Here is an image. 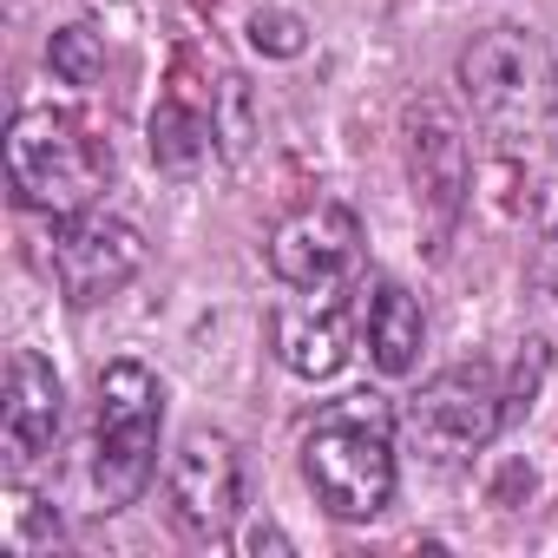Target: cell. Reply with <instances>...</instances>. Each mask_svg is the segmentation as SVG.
<instances>
[{
  "label": "cell",
  "instance_id": "cell-1",
  "mask_svg": "<svg viewBox=\"0 0 558 558\" xmlns=\"http://www.w3.org/2000/svg\"><path fill=\"white\" fill-rule=\"evenodd\" d=\"M460 99H466V112L480 119V132L499 151H525L532 138H545V125L558 112L551 47L532 27L473 34V47L460 53Z\"/></svg>",
  "mask_w": 558,
  "mask_h": 558
},
{
  "label": "cell",
  "instance_id": "cell-2",
  "mask_svg": "<svg viewBox=\"0 0 558 558\" xmlns=\"http://www.w3.org/2000/svg\"><path fill=\"white\" fill-rule=\"evenodd\" d=\"M303 473L336 519H375L395 499V408L388 395H342L303 434Z\"/></svg>",
  "mask_w": 558,
  "mask_h": 558
},
{
  "label": "cell",
  "instance_id": "cell-3",
  "mask_svg": "<svg viewBox=\"0 0 558 558\" xmlns=\"http://www.w3.org/2000/svg\"><path fill=\"white\" fill-rule=\"evenodd\" d=\"M8 178H14V197L27 210H53V217H73L86 210L106 178H112V145L93 138L73 112L60 106H27L8 132Z\"/></svg>",
  "mask_w": 558,
  "mask_h": 558
},
{
  "label": "cell",
  "instance_id": "cell-4",
  "mask_svg": "<svg viewBox=\"0 0 558 558\" xmlns=\"http://www.w3.org/2000/svg\"><path fill=\"white\" fill-rule=\"evenodd\" d=\"M158 421L165 388L145 362H112L99 375V421H93V493L106 512L132 506L158 473Z\"/></svg>",
  "mask_w": 558,
  "mask_h": 558
},
{
  "label": "cell",
  "instance_id": "cell-5",
  "mask_svg": "<svg viewBox=\"0 0 558 558\" xmlns=\"http://www.w3.org/2000/svg\"><path fill=\"white\" fill-rule=\"evenodd\" d=\"M401 138H408V184H414L421 223H427V236H434V250H440V236L460 223L466 184H473L466 125L453 119L447 99H414L408 119H401Z\"/></svg>",
  "mask_w": 558,
  "mask_h": 558
},
{
  "label": "cell",
  "instance_id": "cell-6",
  "mask_svg": "<svg viewBox=\"0 0 558 558\" xmlns=\"http://www.w3.org/2000/svg\"><path fill=\"white\" fill-rule=\"evenodd\" d=\"M506 427V395L493 388V375L480 368H447L434 375L414 401H408V434L427 460L440 466H460L473 460L493 434Z\"/></svg>",
  "mask_w": 558,
  "mask_h": 558
},
{
  "label": "cell",
  "instance_id": "cell-7",
  "mask_svg": "<svg viewBox=\"0 0 558 558\" xmlns=\"http://www.w3.org/2000/svg\"><path fill=\"white\" fill-rule=\"evenodd\" d=\"M165 506L184 538H223L243 506V460L236 440L217 427H191L165 466Z\"/></svg>",
  "mask_w": 558,
  "mask_h": 558
},
{
  "label": "cell",
  "instance_id": "cell-8",
  "mask_svg": "<svg viewBox=\"0 0 558 558\" xmlns=\"http://www.w3.org/2000/svg\"><path fill=\"white\" fill-rule=\"evenodd\" d=\"M145 269V236L125 217L106 210H73L53 230V283L73 310H93L106 296H119L132 276Z\"/></svg>",
  "mask_w": 558,
  "mask_h": 558
},
{
  "label": "cell",
  "instance_id": "cell-9",
  "mask_svg": "<svg viewBox=\"0 0 558 558\" xmlns=\"http://www.w3.org/2000/svg\"><path fill=\"white\" fill-rule=\"evenodd\" d=\"M355 263H362V223L349 204L316 197L269 230V269L290 290H342Z\"/></svg>",
  "mask_w": 558,
  "mask_h": 558
},
{
  "label": "cell",
  "instance_id": "cell-10",
  "mask_svg": "<svg viewBox=\"0 0 558 558\" xmlns=\"http://www.w3.org/2000/svg\"><path fill=\"white\" fill-rule=\"evenodd\" d=\"M66 421V388L53 375L47 355L14 349L8 355V401H0V453H8V473H27Z\"/></svg>",
  "mask_w": 558,
  "mask_h": 558
},
{
  "label": "cell",
  "instance_id": "cell-11",
  "mask_svg": "<svg viewBox=\"0 0 558 558\" xmlns=\"http://www.w3.org/2000/svg\"><path fill=\"white\" fill-rule=\"evenodd\" d=\"M303 303H283L269 323L276 336V362L303 381H329L342 362H349V310H342V290H296Z\"/></svg>",
  "mask_w": 558,
  "mask_h": 558
},
{
  "label": "cell",
  "instance_id": "cell-12",
  "mask_svg": "<svg viewBox=\"0 0 558 558\" xmlns=\"http://www.w3.org/2000/svg\"><path fill=\"white\" fill-rule=\"evenodd\" d=\"M217 145V86H197L191 60H178L158 112H151V158L165 171H197Z\"/></svg>",
  "mask_w": 558,
  "mask_h": 558
},
{
  "label": "cell",
  "instance_id": "cell-13",
  "mask_svg": "<svg viewBox=\"0 0 558 558\" xmlns=\"http://www.w3.org/2000/svg\"><path fill=\"white\" fill-rule=\"evenodd\" d=\"M362 336H368V362L381 375H414V362H421V303L381 276L362 303Z\"/></svg>",
  "mask_w": 558,
  "mask_h": 558
},
{
  "label": "cell",
  "instance_id": "cell-14",
  "mask_svg": "<svg viewBox=\"0 0 558 558\" xmlns=\"http://www.w3.org/2000/svg\"><path fill=\"white\" fill-rule=\"evenodd\" d=\"M0 519H8V525H0V551H8V558H40V551L60 545V512H53L47 499L21 493V486H8Z\"/></svg>",
  "mask_w": 558,
  "mask_h": 558
},
{
  "label": "cell",
  "instance_id": "cell-15",
  "mask_svg": "<svg viewBox=\"0 0 558 558\" xmlns=\"http://www.w3.org/2000/svg\"><path fill=\"white\" fill-rule=\"evenodd\" d=\"M47 66H53V80H66V86H99V73H106V40H99V27H60L53 40H47Z\"/></svg>",
  "mask_w": 558,
  "mask_h": 558
},
{
  "label": "cell",
  "instance_id": "cell-16",
  "mask_svg": "<svg viewBox=\"0 0 558 558\" xmlns=\"http://www.w3.org/2000/svg\"><path fill=\"white\" fill-rule=\"evenodd\" d=\"M250 93H243V80L236 73H217V145L230 151V158H243V145H250Z\"/></svg>",
  "mask_w": 558,
  "mask_h": 558
},
{
  "label": "cell",
  "instance_id": "cell-17",
  "mask_svg": "<svg viewBox=\"0 0 558 558\" xmlns=\"http://www.w3.org/2000/svg\"><path fill=\"white\" fill-rule=\"evenodd\" d=\"M250 47L256 53H276V60H296L303 53V21L296 14H256L250 21Z\"/></svg>",
  "mask_w": 558,
  "mask_h": 558
},
{
  "label": "cell",
  "instance_id": "cell-18",
  "mask_svg": "<svg viewBox=\"0 0 558 558\" xmlns=\"http://www.w3.org/2000/svg\"><path fill=\"white\" fill-rule=\"evenodd\" d=\"M532 283L545 290V296H558V223L545 230V243H538V263H532Z\"/></svg>",
  "mask_w": 558,
  "mask_h": 558
}]
</instances>
